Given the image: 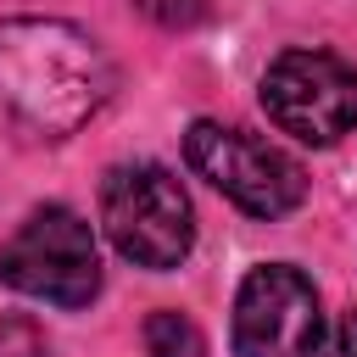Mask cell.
<instances>
[{
  "label": "cell",
  "instance_id": "6da1fadb",
  "mask_svg": "<svg viewBox=\"0 0 357 357\" xmlns=\"http://www.w3.org/2000/svg\"><path fill=\"white\" fill-rule=\"evenodd\" d=\"M117 89V67L78 22L6 17L0 22V117L28 139L78 134Z\"/></svg>",
  "mask_w": 357,
  "mask_h": 357
},
{
  "label": "cell",
  "instance_id": "7a4b0ae2",
  "mask_svg": "<svg viewBox=\"0 0 357 357\" xmlns=\"http://www.w3.org/2000/svg\"><path fill=\"white\" fill-rule=\"evenodd\" d=\"M0 284L50 307H89L100 290V251L89 223L73 206L28 212L17 234L0 245Z\"/></svg>",
  "mask_w": 357,
  "mask_h": 357
},
{
  "label": "cell",
  "instance_id": "3957f363",
  "mask_svg": "<svg viewBox=\"0 0 357 357\" xmlns=\"http://www.w3.org/2000/svg\"><path fill=\"white\" fill-rule=\"evenodd\" d=\"M100 223L112 245L139 268H178L195 245L190 195L156 162H128L100 184Z\"/></svg>",
  "mask_w": 357,
  "mask_h": 357
},
{
  "label": "cell",
  "instance_id": "277c9868",
  "mask_svg": "<svg viewBox=\"0 0 357 357\" xmlns=\"http://www.w3.org/2000/svg\"><path fill=\"white\" fill-rule=\"evenodd\" d=\"M184 162L240 212L251 218H284L307 195V173L290 151L268 145L262 134L229 128V123H190L184 134Z\"/></svg>",
  "mask_w": 357,
  "mask_h": 357
},
{
  "label": "cell",
  "instance_id": "5b68a950",
  "mask_svg": "<svg viewBox=\"0 0 357 357\" xmlns=\"http://www.w3.org/2000/svg\"><path fill=\"white\" fill-rule=\"evenodd\" d=\"M262 112L301 145H335L357 123V73L329 50H284L262 73Z\"/></svg>",
  "mask_w": 357,
  "mask_h": 357
},
{
  "label": "cell",
  "instance_id": "8992f818",
  "mask_svg": "<svg viewBox=\"0 0 357 357\" xmlns=\"http://www.w3.org/2000/svg\"><path fill=\"white\" fill-rule=\"evenodd\" d=\"M234 357H324V307L290 262L251 268L234 296Z\"/></svg>",
  "mask_w": 357,
  "mask_h": 357
},
{
  "label": "cell",
  "instance_id": "52a82bcc",
  "mask_svg": "<svg viewBox=\"0 0 357 357\" xmlns=\"http://www.w3.org/2000/svg\"><path fill=\"white\" fill-rule=\"evenodd\" d=\"M145 357H206V340L184 312L162 307L145 318Z\"/></svg>",
  "mask_w": 357,
  "mask_h": 357
},
{
  "label": "cell",
  "instance_id": "ba28073f",
  "mask_svg": "<svg viewBox=\"0 0 357 357\" xmlns=\"http://www.w3.org/2000/svg\"><path fill=\"white\" fill-rule=\"evenodd\" d=\"M134 6H139L156 28H195L212 0H134Z\"/></svg>",
  "mask_w": 357,
  "mask_h": 357
},
{
  "label": "cell",
  "instance_id": "9c48e42d",
  "mask_svg": "<svg viewBox=\"0 0 357 357\" xmlns=\"http://www.w3.org/2000/svg\"><path fill=\"white\" fill-rule=\"evenodd\" d=\"M0 357H45V335L33 318H0Z\"/></svg>",
  "mask_w": 357,
  "mask_h": 357
},
{
  "label": "cell",
  "instance_id": "30bf717a",
  "mask_svg": "<svg viewBox=\"0 0 357 357\" xmlns=\"http://www.w3.org/2000/svg\"><path fill=\"white\" fill-rule=\"evenodd\" d=\"M335 357H357V312L340 318V329H335Z\"/></svg>",
  "mask_w": 357,
  "mask_h": 357
}]
</instances>
